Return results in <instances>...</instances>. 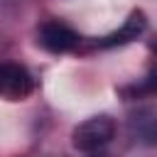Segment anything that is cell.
Returning <instances> with one entry per match:
<instances>
[{
    "label": "cell",
    "mask_w": 157,
    "mask_h": 157,
    "mask_svg": "<svg viewBox=\"0 0 157 157\" xmlns=\"http://www.w3.org/2000/svg\"><path fill=\"white\" fill-rule=\"evenodd\" d=\"M115 137V123L110 115H93L78 123L71 132V142L81 152H98Z\"/></svg>",
    "instance_id": "cell-1"
},
{
    "label": "cell",
    "mask_w": 157,
    "mask_h": 157,
    "mask_svg": "<svg viewBox=\"0 0 157 157\" xmlns=\"http://www.w3.org/2000/svg\"><path fill=\"white\" fill-rule=\"evenodd\" d=\"M34 88L32 74L12 61L0 64V96L7 101H25Z\"/></svg>",
    "instance_id": "cell-2"
},
{
    "label": "cell",
    "mask_w": 157,
    "mask_h": 157,
    "mask_svg": "<svg viewBox=\"0 0 157 157\" xmlns=\"http://www.w3.org/2000/svg\"><path fill=\"white\" fill-rule=\"evenodd\" d=\"M78 39H81V37H78L69 25H64V22H59V20L44 22V25L39 27V32H37V42H39L47 52H52V54H66V52L76 49V47H78Z\"/></svg>",
    "instance_id": "cell-3"
},
{
    "label": "cell",
    "mask_w": 157,
    "mask_h": 157,
    "mask_svg": "<svg viewBox=\"0 0 157 157\" xmlns=\"http://www.w3.org/2000/svg\"><path fill=\"white\" fill-rule=\"evenodd\" d=\"M145 29H147V17H145V12H142V10H132V12L128 15V20H125L115 32H110V34H105V37L98 39V47H120V44H128V42L142 37Z\"/></svg>",
    "instance_id": "cell-4"
},
{
    "label": "cell",
    "mask_w": 157,
    "mask_h": 157,
    "mask_svg": "<svg viewBox=\"0 0 157 157\" xmlns=\"http://www.w3.org/2000/svg\"><path fill=\"white\" fill-rule=\"evenodd\" d=\"M120 93H123V96H128V98H137V96H145V93H157V66H155V69H150V71H147V76H145V78H140L137 83L120 88Z\"/></svg>",
    "instance_id": "cell-5"
},
{
    "label": "cell",
    "mask_w": 157,
    "mask_h": 157,
    "mask_svg": "<svg viewBox=\"0 0 157 157\" xmlns=\"http://www.w3.org/2000/svg\"><path fill=\"white\" fill-rule=\"evenodd\" d=\"M93 157H108V155H93Z\"/></svg>",
    "instance_id": "cell-6"
}]
</instances>
